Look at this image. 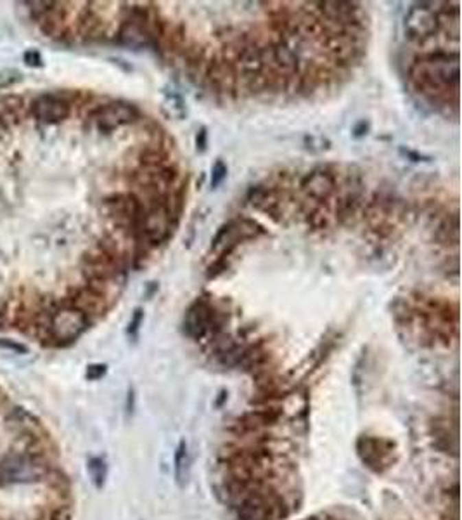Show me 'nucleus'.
<instances>
[{"mask_svg":"<svg viewBox=\"0 0 462 520\" xmlns=\"http://www.w3.org/2000/svg\"><path fill=\"white\" fill-rule=\"evenodd\" d=\"M54 473L51 463L35 451L9 453L0 459V488L36 484Z\"/></svg>","mask_w":462,"mask_h":520,"instance_id":"nucleus-2","label":"nucleus"},{"mask_svg":"<svg viewBox=\"0 0 462 520\" xmlns=\"http://www.w3.org/2000/svg\"><path fill=\"white\" fill-rule=\"evenodd\" d=\"M91 325L92 319L85 312L58 300L56 309H52L45 342L51 345H69L87 332Z\"/></svg>","mask_w":462,"mask_h":520,"instance_id":"nucleus-3","label":"nucleus"},{"mask_svg":"<svg viewBox=\"0 0 462 520\" xmlns=\"http://www.w3.org/2000/svg\"><path fill=\"white\" fill-rule=\"evenodd\" d=\"M23 59H25L26 66H30V68H40V66L44 65V63H42V56H40V52L35 51V49L26 51L25 56H23Z\"/></svg>","mask_w":462,"mask_h":520,"instance_id":"nucleus-21","label":"nucleus"},{"mask_svg":"<svg viewBox=\"0 0 462 520\" xmlns=\"http://www.w3.org/2000/svg\"><path fill=\"white\" fill-rule=\"evenodd\" d=\"M89 470H91V475L92 479H94V482L97 486H102V482H104V477H106V465L102 459H91V463H89Z\"/></svg>","mask_w":462,"mask_h":520,"instance_id":"nucleus-18","label":"nucleus"},{"mask_svg":"<svg viewBox=\"0 0 462 520\" xmlns=\"http://www.w3.org/2000/svg\"><path fill=\"white\" fill-rule=\"evenodd\" d=\"M414 89L431 101L459 96V52L433 51L419 56L408 69Z\"/></svg>","mask_w":462,"mask_h":520,"instance_id":"nucleus-1","label":"nucleus"},{"mask_svg":"<svg viewBox=\"0 0 462 520\" xmlns=\"http://www.w3.org/2000/svg\"><path fill=\"white\" fill-rule=\"evenodd\" d=\"M358 455L364 463L372 470L380 472L383 466H388L393 456V444L376 437H362L358 442Z\"/></svg>","mask_w":462,"mask_h":520,"instance_id":"nucleus-12","label":"nucleus"},{"mask_svg":"<svg viewBox=\"0 0 462 520\" xmlns=\"http://www.w3.org/2000/svg\"><path fill=\"white\" fill-rule=\"evenodd\" d=\"M300 189L308 199L322 205V203L329 202V198L338 191L336 172L329 166H317V169L305 173L300 182Z\"/></svg>","mask_w":462,"mask_h":520,"instance_id":"nucleus-11","label":"nucleus"},{"mask_svg":"<svg viewBox=\"0 0 462 520\" xmlns=\"http://www.w3.org/2000/svg\"><path fill=\"white\" fill-rule=\"evenodd\" d=\"M69 519H71V510H69L66 505H58V506H52V508L45 510L38 520H69Z\"/></svg>","mask_w":462,"mask_h":520,"instance_id":"nucleus-17","label":"nucleus"},{"mask_svg":"<svg viewBox=\"0 0 462 520\" xmlns=\"http://www.w3.org/2000/svg\"><path fill=\"white\" fill-rule=\"evenodd\" d=\"M248 202L249 205H253L260 212L270 215L274 221H277V215H282L281 189H279V186H253L248 193Z\"/></svg>","mask_w":462,"mask_h":520,"instance_id":"nucleus-13","label":"nucleus"},{"mask_svg":"<svg viewBox=\"0 0 462 520\" xmlns=\"http://www.w3.org/2000/svg\"><path fill=\"white\" fill-rule=\"evenodd\" d=\"M265 232L267 231L264 229V226H260L253 219H246V217L234 219V221L222 226L220 231L217 232V236L211 241V250L218 252L217 260L231 262V257L234 255V252L242 241L258 238V236L265 235Z\"/></svg>","mask_w":462,"mask_h":520,"instance_id":"nucleus-7","label":"nucleus"},{"mask_svg":"<svg viewBox=\"0 0 462 520\" xmlns=\"http://www.w3.org/2000/svg\"><path fill=\"white\" fill-rule=\"evenodd\" d=\"M241 498L238 505L239 520H279L284 517V503L258 486L235 491Z\"/></svg>","mask_w":462,"mask_h":520,"instance_id":"nucleus-6","label":"nucleus"},{"mask_svg":"<svg viewBox=\"0 0 462 520\" xmlns=\"http://www.w3.org/2000/svg\"><path fill=\"white\" fill-rule=\"evenodd\" d=\"M141 118V111L137 106L125 101H111L104 105H97L89 109L87 120L89 127L95 129L101 134H111L115 130L135 123Z\"/></svg>","mask_w":462,"mask_h":520,"instance_id":"nucleus-8","label":"nucleus"},{"mask_svg":"<svg viewBox=\"0 0 462 520\" xmlns=\"http://www.w3.org/2000/svg\"><path fill=\"white\" fill-rule=\"evenodd\" d=\"M440 26L438 8H435L433 2L414 4L405 16V35L412 42L423 43L424 40L433 39L440 32Z\"/></svg>","mask_w":462,"mask_h":520,"instance_id":"nucleus-9","label":"nucleus"},{"mask_svg":"<svg viewBox=\"0 0 462 520\" xmlns=\"http://www.w3.org/2000/svg\"><path fill=\"white\" fill-rule=\"evenodd\" d=\"M0 349H4V351H12L16 354H26L28 352V347L23 345V343L14 342L11 338H0Z\"/></svg>","mask_w":462,"mask_h":520,"instance_id":"nucleus-20","label":"nucleus"},{"mask_svg":"<svg viewBox=\"0 0 462 520\" xmlns=\"http://www.w3.org/2000/svg\"><path fill=\"white\" fill-rule=\"evenodd\" d=\"M71 101L62 94H40L30 102V115L42 125H58L71 115Z\"/></svg>","mask_w":462,"mask_h":520,"instance_id":"nucleus-10","label":"nucleus"},{"mask_svg":"<svg viewBox=\"0 0 462 520\" xmlns=\"http://www.w3.org/2000/svg\"><path fill=\"white\" fill-rule=\"evenodd\" d=\"M229 314L215 307L209 299L199 296L191 303L184 318V332L192 340H203L205 336H217L222 333Z\"/></svg>","mask_w":462,"mask_h":520,"instance_id":"nucleus-5","label":"nucleus"},{"mask_svg":"<svg viewBox=\"0 0 462 520\" xmlns=\"http://www.w3.org/2000/svg\"><path fill=\"white\" fill-rule=\"evenodd\" d=\"M142 318H144V314H142L141 309H137L134 314V318H132V323L130 326H128V335H132L135 338L139 333V328H141V323H142Z\"/></svg>","mask_w":462,"mask_h":520,"instance_id":"nucleus-22","label":"nucleus"},{"mask_svg":"<svg viewBox=\"0 0 462 520\" xmlns=\"http://www.w3.org/2000/svg\"><path fill=\"white\" fill-rule=\"evenodd\" d=\"M206 144H208V132H206V129L203 127L198 132V138H196V146H198L199 151H205Z\"/></svg>","mask_w":462,"mask_h":520,"instance_id":"nucleus-24","label":"nucleus"},{"mask_svg":"<svg viewBox=\"0 0 462 520\" xmlns=\"http://www.w3.org/2000/svg\"><path fill=\"white\" fill-rule=\"evenodd\" d=\"M106 373V366L104 365H92L89 366L87 369V378L89 380H99L102 378Z\"/></svg>","mask_w":462,"mask_h":520,"instance_id":"nucleus-23","label":"nucleus"},{"mask_svg":"<svg viewBox=\"0 0 462 520\" xmlns=\"http://www.w3.org/2000/svg\"><path fill=\"white\" fill-rule=\"evenodd\" d=\"M227 177V165L222 160H218L213 166V175H211V188H218Z\"/></svg>","mask_w":462,"mask_h":520,"instance_id":"nucleus-19","label":"nucleus"},{"mask_svg":"<svg viewBox=\"0 0 462 520\" xmlns=\"http://www.w3.org/2000/svg\"><path fill=\"white\" fill-rule=\"evenodd\" d=\"M437 238L440 239L443 245H457L459 243V217L457 213L454 215H448V219H445L443 224L438 228Z\"/></svg>","mask_w":462,"mask_h":520,"instance_id":"nucleus-14","label":"nucleus"},{"mask_svg":"<svg viewBox=\"0 0 462 520\" xmlns=\"http://www.w3.org/2000/svg\"><path fill=\"white\" fill-rule=\"evenodd\" d=\"M166 108H170V113L168 115L174 116V118L181 120L185 116V106L184 102H182V99L178 98L177 94H172V96H166L165 99V109Z\"/></svg>","mask_w":462,"mask_h":520,"instance_id":"nucleus-16","label":"nucleus"},{"mask_svg":"<svg viewBox=\"0 0 462 520\" xmlns=\"http://www.w3.org/2000/svg\"><path fill=\"white\" fill-rule=\"evenodd\" d=\"M307 520H319V519H315V517H314V519H307Z\"/></svg>","mask_w":462,"mask_h":520,"instance_id":"nucleus-25","label":"nucleus"},{"mask_svg":"<svg viewBox=\"0 0 462 520\" xmlns=\"http://www.w3.org/2000/svg\"><path fill=\"white\" fill-rule=\"evenodd\" d=\"M23 75L21 72L14 68H2L0 69V91H5L9 87H12L14 83L21 82Z\"/></svg>","mask_w":462,"mask_h":520,"instance_id":"nucleus-15","label":"nucleus"},{"mask_svg":"<svg viewBox=\"0 0 462 520\" xmlns=\"http://www.w3.org/2000/svg\"><path fill=\"white\" fill-rule=\"evenodd\" d=\"M102 212L119 235L130 238L132 231L142 221L144 202L135 193H111L102 199Z\"/></svg>","mask_w":462,"mask_h":520,"instance_id":"nucleus-4","label":"nucleus"}]
</instances>
